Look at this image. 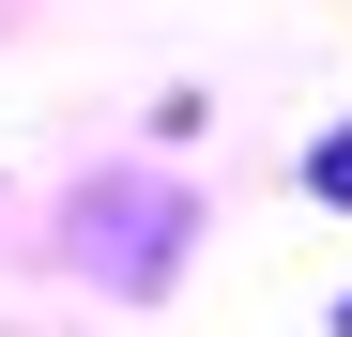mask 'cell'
<instances>
[{
    "label": "cell",
    "mask_w": 352,
    "mask_h": 337,
    "mask_svg": "<svg viewBox=\"0 0 352 337\" xmlns=\"http://www.w3.org/2000/svg\"><path fill=\"white\" fill-rule=\"evenodd\" d=\"M307 199H322V215H352V123H337V138L307 153Z\"/></svg>",
    "instance_id": "cell-1"
},
{
    "label": "cell",
    "mask_w": 352,
    "mask_h": 337,
    "mask_svg": "<svg viewBox=\"0 0 352 337\" xmlns=\"http://www.w3.org/2000/svg\"><path fill=\"white\" fill-rule=\"evenodd\" d=\"M337 337H352V292H337Z\"/></svg>",
    "instance_id": "cell-2"
}]
</instances>
